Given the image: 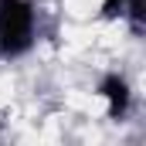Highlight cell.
Segmentation results:
<instances>
[]
</instances>
